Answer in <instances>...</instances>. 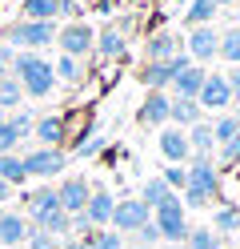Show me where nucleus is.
<instances>
[{
    "label": "nucleus",
    "instance_id": "f257e3e1",
    "mask_svg": "<svg viewBox=\"0 0 240 249\" xmlns=\"http://www.w3.org/2000/svg\"><path fill=\"white\" fill-rule=\"evenodd\" d=\"M12 76L20 81L24 97H36V101L56 89V72H52V65H48L40 53H16L12 56Z\"/></svg>",
    "mask_w": 240,
    "mask_h": 249
},
{
    "label": "nucleus",
    "instance_id": "f03ea898",
    "mask_svg": "<svg viewBox=\"0 0 240 249\" xmlns=\"http://www.w3.org/2000/svg\"><path fill=\"white\" fill-rule=\"evenodd\" d=\"M220 197V173L212 157H192L188 161V185H184V209H200Z\"/></svg>",
    "mask_w": 240,
    "mask_h": 249
},
{
    "label": "nucleus",
    "instance_id": "7ed1b4c3",
    "mask_svg": "<svg viewBox=\"0 0 240 249\" xmlns=\"http://www.w3.org/2000/svg\"><path fill=\"white\" fill-rule=\"evenodd\" d=\"M0 44H8L12 53H40V49H48V44H56V24H44V20H16V24H4Z\"/></svg>",
    "mask_w": 240,
    "mask_h": 249
},
{
    "label": "nucleus",
    "instance_id": "20e7f679",
    "mask_svg": "<svg viewBox=\"0 0 240 249\" xmlns=\"http://www.w3.org/2000/svg\"><path fill=\"white\" fill-rule=\"evenodd\" d=\"M152 225L160 229V241H184L188 237V209H184V201L180 193H172L164 205H156L152 209Z\"/></svg>",
    "mask_w": 240,
    "mask_h": 249
},
{
    "label": "nucleus",
    "instance_id": "39448f33",
    "mask_svg": "<svg viewBox=\"0 0 240 249\" xmlns=\"http://www.w3.org/2000/svg\"><path fill=\"white\" fill-rule=\"evenodd\" d=\"M56 44H60V53H64V56L84 60V56L92 53V44H96V28L84 24V20H68L64 28H56Z\"/></svg>",
    "mask_w": 240,
    "mask_h": 249
},
{
    "label": "nucleus",
    "instance_id": "423d86ee",
    "mask_svg": "<svg viewBox=\"0 0 240 249\" xmlns=\"http://www.w3.org/2000/svg\"><path fill=\"white\" fill-rule=\"evenodd\" d=\"M24 173L28 177H40V181H48V177H60L64 169H68V157H64V149H28L24 153Z\"/></svg>",
    "mask_w": 240,
    "mask_h": 249
},
{
    "label": "nucleus",
    "instance_id": "0eeeda50",
    "mask_svg": "<svg viewBox=\"0 0 240 249\" xmlns=\"http://www.w3.org/2000/svg\"><path fill=\"white\" fill-rule=\"evenodd\" d=\"M148 221H152V209L144 205L140 197H124V201L116 197V209H112L108 229H116L120 237H124V233H136L140 225H148Z\"/></svg>",
    "mask_w": 240,
    "mask_h": 249
},
{
    "label": "nucleus",
    "instance_id": "6e6552de",
    "mask_svg": "<svg viewBox=\"0 0 240 249\" xmlns=\"http://www.w3.org/2000/svg\"><path fill=\"white\" fill-rule=\"evenodd\" d=\"M184 53H188V60H192V65H208V60L220 53V33H216L212 24L192 28V33H188V40H184Z\"/></svg>",
    "mask_w": 240,
    "mask_h": 249
},
{
    "label": "nucleus",
    "instance_id": "1a4fd4ad",
    "mask_svg": "<svg viewBox=\"0 0 240 249\" xmlns=\"http://www.w3.org/2000/svg\"><path fill=\"white\" fill-rule=\"evenodd\" d=\"M32 137H36L40 149H60L64 141H68V117H60V113L36 117L32 121Z\"/></svg>",
    "mask_w": 240,
    "mask_h": 249
},
{
    "label": "nucleus",
    "instance_id": "9d476101",
    "mask_svg": "<svg viewBox=\"0 0 240 249\" xmlns=\"http://www.w3.org/2000/svg\"><path fill=\"white\" fill-rule=\"evenodd\" d=\"M196 105L208 108V113H228L232 92H228V81H224V72H208V76H204V89H200Z\"/></svg>",
    "mask_w": 240,
    "mask_h": 249
},
{
    "label": "nucleus",
    "instance_id": "9b49d317",
    "mask_svg": "<svg viewBox=\"0 0 240 249\" xmlns=\"http://www.w3.org/2000/svg\"><path fill=\"white\" fill-rule=\"evenodd\" d=\"M160 157H164L168 165H184V161H192V145H188V133L184 129H176V124H164L160 129Z\"/></svg>",
    "mask_w": 240,
    "mask_h": 249
},
{
    "label": "nucleus",
    "instance_id": "f8f14e48",
    "mask_svg": "<svg viewBox=\"0 0 240 249\" xmlns=\"http://www.w3.org/2000/svg\"><path fill=\"white\" fill-rule=\"evenodd\" d=\"M88 197H92V185H88L84 177H68V181L56 185V201H60V209L68 213V217H72V213H84Z\"/></svg>",
    "mask_w": 240,
    "mask_h": 249
},
{
    "label": "nucleus",
    "instance_id": "ddd939ff",
    "mask_svg": "<svg viewBox=\"0 0 240 249\" xmlns=\"http://www.w3.org/2000/svg\"><path fill=\"white\" fill-rule=\"evenodd\" d=\"M168 108H172L168 92H148L144 105H140V113H136V121L148 124V129H164V124H168Z\"/></svg>",
    "mask_w": 240,
    "mask_h": 249
},
{
    "label": "nucleus",
    "instance_id": "4468645a",
    "mask_svg": "<svg viewBox=\"0 0 240 249\" xmlns=\"http://www.w3.org/2000/svg\"><path fill=\"white\" fill-rule=\"evenodd\" d=\"M28 217L24 213H0V249H20L28 241Z\"/></svg>",
    "mask_w": 240,
    "mask_h": 249
},
{
    "label": "nucleus",
    "instance_id": "2eb2a0df",
    "mask_svg": "<svg viewBox=\"0 0 240 249\" xmlns=\"http://www.w3.org/2000/svg\"><path fill=\"white\" fill-rule=\"evenodd\" d=\"M204 76H208V69H204V65H188L184 72H176V81L168 85V97L196 101V97H200V89H204Z\"/></svg>",
    "mask_w": 240,
    "mask_h": 249
},
{
    "label": "nucleus",
    "instance_id": "dca6fc26",
    "mask_svg": "<svg viewBox=\"0 0 240 249\" xmlns=\"http://www.w3.org/2000/svg\"><path fill=\"white\" fill-rule=\"evenodd\" d=\"M144 53H148V60H172L176 53H184V40L172 33V28H156V33L144 40Z\"/></svg>",
    "mask_w": 240,
    "mask_h": 249
},
{
    "label": "nucleus",
    "instance_id": "f3484780",
    "mask_svg": "<svg viewBox=\"0 0 240 249\" xmlns=\"http://www.w3.org/2000/svg\"><path fill=\"white\" fill-rule=\"evenodd\" d=\"M112 209H116V197H112V189H92L88 205H84V217H88L92 229H108Z\"/></svg>",
    "mask_w": 240,
    "mask_h": 249
},
{
    "label": "nucleus",
    "instance_id": "a211bd4d",
    "mask_svg": "<svg viewBox=\"0 0 240 249\" xmlns=\"http://www.w3.org/2000/svg\"><path fill=\"white\" fill-rule=\"evenodd\" d=\"M92 53L100 56V65H104V60H124V56H128V40H124V36H120L112 24H104L100 33H96V44H92Z\"/></svg>",
    "mask_w": 240,
    "mask_h": 249
},
{
    "label": "nucleus",
    "instance_id": "6ab92c4d",
    "mask_svg": "<svg viewBox=\"0 0 240 249\" xmlns=\"http://www.w3.org/2000/svg\"><path fill=\"white\" fill-rule=\"evenodd\" d=\"M24 205H28V225L36 229L44 217H52L60 209V201H56V189H48V185H44V189H36V193L24 197Z\"/></svg>",
    "mask_w": 240,
    "mask_h": 249
},
{
    "label": "nucleus",
    "instance_id": "aec40b11",
    "mask_svg": "<svg viewBox=\"0 0 240 249\" xmlns=\"http://www.w3.org/2000/svg\"><path fill=\"white\" fill-rule=\"evenodd\" d=\"M216 12H220L216 0H188L184 4V24L188 28H204V24L216 20Z\"/></svg>",
    "mask_w": 240,
    "mask_h": 249
},
{
    "label": "nucleus",
    "instance_id": "412c9836",
    "mask_svg": "<svg viewBox=\"0 0 240 249\" xmlns=\"http://www.w3.org/2000/svg\"><path fill=\"white\" fill-rule=\"evenodd\" d=\"M188 133V145H192V157H212L216 153V141H212V124L208 121H196L192 129H184Z\"/></svg>",
    "mask_w": 240,
    "mask_h": 249
},
{
    "label": "nucleus",
    "instance_id": "4be33fe9",
    "mask_svg": "<svg viewBox=\"0 0 240 249\" xmlns=\"http://www.w3.org/2000/svg\"><path fill=\"white\" fill-rule=\"evenodd\" d=\"M196 121H200V105H196V101L172 97V108H168V124H176V129H192Z\"/></svg>",
    "mask_w": 240,
    "mask_h": 249
},
{
    "label": "nucleus",
    "instance_id": "5701e85b",
    "mask_svg": "<svg viewBox=\"0 0 240 249\" xmlns=\"http://www.w3.org/2000/svg\"><path fill=\"white\" fill-rule=\"evenodd\" d=\"M20 12H24V20L56 24V17H60V0H20Z\"/></svg>",
    "mask_w": 240,
    "mask_h": 249
},
{
    "label": "nucleus",
    "instance_id": "b1692460",
    "mask_svg": "<svg viewBox=\"0 0 240 249\" xmlns=\"http://www.w3.org/2000/svg\"><path fill=\"white\" fill-rule=\"evenodd\" d=\"M52 72H56V85H68V89H76L80 81H84V65H80L76 56H56V65H52Z\"/></svg>",
    "mask_w": 240,
    "mask_h": 249
},
{
    "label": "nucleus",
    "instance_id": "393cba45",
    "mask_svg": "<svg viewBox=\"0 0 240 249\" xmlns=\"http://www.w3.org/2000/svg\"><path fill=\"white\" fill-rule=\"evenodd\" d=\"M208 124H212V141H216V149H220V145H228L232 137L240 133V124H236V117H232V108H228V113H216Z\"/></svg>",
    "mask_w": 240,
    "mask_h": 249
},
{
    "label": "nucleus",
    "instance_id": "a878e982",
    "mask_svg": "<svg viewBox=\"0 0 240 249\" xmlns=\"http://www.w3.org/2000/svg\"><path fill=\"white\" fill-rule=\"evenodd\" d=\"M20 101H24V89H20V81L8 72V76H0V108L4 113H16L20 108Z\"/></svg>",
    "mask_w": 240,
    "mask_h": 249
},
{
    "label": "nucleus",
    "instance_id": "bb28decb",
    "mask_svg": "<svg viewBox=\"0 0 240 249\" xmlns=\"http://www.w3.org/2000/svg\"><path fill=\"white\" fill-rule=\"evenodd\" d=\"M184 245H188V249H224V237L212 233V225H196V229H188Z\"/></svg>",
    "mask_w": 240,
    "mask_h": 249
},
{
    "label": "nucleus",
    "instance_id": "cd10ccee",
    "mask_svg": "<svg viewBox=\"0 0 240 249\" xmlns=\"http://www.w3.org/2000/svg\"><path fill=\"white\" fill-rule=\"evenodd\" d=\"M168 197H172V189H168V185L160 181V177H148V181L140 185V201H144V205H148V209H156V205H164Z\"/></svg>",
    "mask_w": 240,
    "mask_h": 249
},
{
    "label": "nucleus",
    "instance_id": "c85d7f7f",
    "mask_svg": "<svg viewBox=\"0 0 240 249\" xmlns=\"http://www.w3.org/2000/svg\"><path fill=\"white\" fill-rule=\"evenodd\" d=\"M0 181H8L12 189L28 181V173H24V161L16 157V153H4V157H0Z\"/></svg>",
    "mask_w": 240,
    "mask_h": 249
},
{
    "label": "nucleus",
    "instance_id": "c756f323",
    "mask_svg": "<svg viewBox=\"0 0 240 249\" xmlns=\"http://www.w3.org/2000/svg\"><path fill=\"white\" fill-rule=\"evenodd\" d=\"M236 229H240V209H236V205H220V209L212 213V233L224 237V233H236Z\"/></svg>",
    "mask_w": 240,
    "mask_h": 249
},
{
    "label": "nucleus",
    "instance_id": "7c9ffc66",
    "mask_svg": "<svg viewBox=\"0 0 240 249\" xmlns=\"http://www.w3.org/2000/svg\"><path fill=\"white\" fill-rule=\"evenodd\" d=\"M84 241H88V249H124V237L116 229H92Z\"/></svg>",
    "mask_w": 240,
    "mask_h": 249
},
{
    "label": "nucleus",
    "instance_id": "2f4dec72",
    "mask_svg": "<svg viewBox=\"0 0 240 249\" xmlns=\"http://www.w3.org/2000/svg\"><path fill=\"white\" fill-rule=\"evenodd\" d=\"M228 65H240V28H228V33H220V53Z\"/></svg>",
    "mask_w": 240,
    "mask_h": 249
},
{
    "label": "nucleus",
    "instance_id": "473e14b6",
    "mask_svg": "<svg viewBox=\"0 0 240 249\" xmlns=\"http://www.w3.org/2000/svg\"><path fill=\"white\" fill-rule=\"evenodd\" d=\"M160 181H164L172 193H176V189L184 193V185H188V165H164V173H160Z\"/></svg>",
    "mask_w": 240,
    "mask_h": 249
},
{
    "label": "nucleus",
    "instance_id": "72a5a7b5",
    "mask_svg": "<svg viewBox=\"0 0 240 249\" xmlns=\"http://www.w3.org/2000/svg\"><path fill=\"white\" fill-rule=\"evenodd\" d=\"M8 129L20 137V141H28L32 137V113H24V108H16V113H8Z\"/></svg>",
    "mask_w": 240,
    "mask_h": 249
},
{
    "label": "nucleus",
    "instance_id": "f704fd0d",
    "mask_svg": "<svg viewBox=\"0 0 240 249\" xmlns=\"http://www.w3.org/2000/svg\"><path fill=\"white\" fill-rule=\"evenodd\" d=\"M216 161H220L224 169H232V165H240V133L232 137L228 145H220V149H216Z\"/></svg>",
    "mask_w": 240,
    "mask_h": 249
},
{
    "label": "nucleus",
    "instance_id": "c9c22d12",
    "mask_svg": "<svg viewBox=\"0 0 240 249\" xmlns=\"http://www.w3.org/2000/svg\"><path fill=\"white\" fill-rule=\"evenodd\" d=\"M96 153H104V137L100 133H88L84 141L72 149V157H96Z\"/></svg>",
    "mask_w": 240,
    "mask_h": 249
},
{
    "label": "nucleus",
    "instance_id": "e433bc0d",
    "mask_svg": "<svg viewBox=\"0 0 240 249\" xmlns=\"http://www.w3.org/2000/svg\"><path fill=\"white\" fill-rule=\"evenodd\" d=\"M24 249H60V241L48 237V233H40V229H32L28 241H24Z\"/></svg>",
    "mask_w": 240,
    "mask_h": 249
},
{
    "label": "nucleus",
    "instance_id": "4c0bfd02",
    "mask_svg": "<svg viewBox=\"0 0 240 249\" xmlns=\"http://www.w3.org/2000/svg\"><path fill=\"white\" fill-rule=\"evenodd\" d=\"M132 237H136V241H140V245H144V249H152V245H156V241H160V229H156V225H152V221H148V225H140V229H136V233H132Z\"/></svg>",
    "mask_w": 240,
    "mask_h": 249
},
{
    "label": "nucleus",
    "instance_id": "58836bf2",
    "mask_svg": "<svg viewBox=\"0 0 240 249\" xmlns=\"http://www.w3.org/2000/svg\"><path fill=\"white\" fill-rule=\"evenodd\" d=\"M16 145H20V137H16L8 129V121H4V124H0V157H4V153H16Z\"/></svg>",
    "mask_w": 240,
    "mask_h": 249
},
{
    "label": "nucleus",
    "instance_id": "ea45409f",
    "mask_svg": "<svg viewBox=\"0 0 240 249\" xmlns=\"http://www.w3.org/2000/svg\"><path fill=\"white\" fill-rule=\"evenodd\" d=\"M80 12H84V4H80V0H60V17H64V24H68V20H80Z\"/></svg>",
    "mask_w": 240,
    "mask_h": 249
},
{
    "label": "nucleus",
    "instance_id": "a19ab883",
    "mask_svg": "<svg viewBox=\"0 0 240 249\" xmlns=\"http://www.w3.org/2000/svg\"><path fill=\"white\" fill-rule=\"evenodd\" d=\"M224 81H228V92H232V105H240V65H232L224 72Z\"/></svg>",
    "mask_w": 240,
    "mask_h": 249
},
{
    "label": "nucleus",
    "instance_id": "79ce46f5",
    "mask_svg": "<svg viewBox=\"0 0 240 249\" xmlns=\"http://www.w3.org/2000/svg\"><path fill=\"white\" fill-rule=\"evenodd\" d=\"M112 28H116L120 36H128V33H132V28H136V12H124V17H120L116 24H112Z\"/></svg>",
    "mask_w": 240,
    "mask_h": 249
},
{
    "label": "nucleus",
    "instance_id": "37998d69",
    "mask_svg": "<svg viewBox=\"0 0 240 249\" xmlns=\"http://www.w3.org/2000/svg\"><path fill=\"white\" fill-rule=\"evenodd\" d=\"M12 56H16V53L8 49V44H0V76H8V72H12Z\"/></svg>",
    "mask_w": 240,
    "mask_h": 249
},
{
    "label": "nucleus",
    "instance_id": "c03bdc74",
    "mask_svg": "<svg viewBox=\"0 0 240 249\" xmlns=\"http://www.w3.org/2000/svg\"><path fill=\"white\" fill-rule=\"evenodd\" d=\"M8 197H12V185H8V181H0V209H4V201H8Z\"/></svg>",
    "mask_w": 240,
    "mask_h": 249
},
{
    "label": "nucleus",
    "instance_id": "a18cd8bd",
    "mask_svg": "<svg viewBox=\"0 0 240 249\" xmlns=\"http://www.w3.org/2000/svg\"><path fill=\"white\" fill-rule=\"evenodd\" d=\"M96 12H100V17H108V12H112V0H96Z\"/></svg>",
    "mask_w": 240,
    "mask_h": 249
},
{
    "label": "nucleus",
    "instance_id": "49530a36",
    "mask_svg": "<svg viewBox=\"0 0 240 249\" xmlns=\"http://www.w3.org/2000/svg\"><path fill=\"white\" fill-rule=\"evenodd\" d=\"M216 4H220V8H236L240 0H216Z\"/></svg>",
    "mask_w": 240,
    "mask_h": 249
},
{
    "label": "nucleus",
    "instance_id": "de8ad7c7",
    "mask_svg": "<svg viewBox=\"0 0 240 249\" xmlns=\"http://www.w3.org/2000/svg\"><path fill=\"white\" fill-rule=\"evenodd\" d=\"M232 117H236V124H240V105H236V108H232Z\"/></svg>",
    "mask_w": 240,
    "mask_h": 249
},
{
    "label": "nucleus",
    "instance_id": "09e8293b",
    "mask_svg": "<svg viewBox=\"0 0 240 249\" xmlns=\"http://www.w3.org/2000/svg\"><path fill=\"white\" fill-rule=\"evenodd\" d=\"M4 121H8V113H4V108H0V124H4Z\"/></svg>",
    "mask_w": 240,
    "mask_h": 249
},
{
    "label": "nucleus",
    "instance_id": "8fccbe9b",
    "mask_svg": "<svg viewBox=\"0 0 240 249\" xmlns=\"http://www.w3.org/2000/svg\"><path fill=\"white\" fill-rule=\"evenodd\" d=\"M236 28H240V4H236Z\"/></svg>",
    "mask_w": 240,
    "mask_h": 249
},
{
    "label": "nucleus",
    "instance_id": "3c124183",
    "mask_svg": "<svg viewBox=\"0 0 240 249\" xmlns=\"http://www.w3.org/2000/svg\"><path fill=\"white\" fill-rule=\"evenodd\" d=\"M168 4H188V0H168Z\"/></svg>",
    "mask_w": 240,
    "mask_h": 249
},
{
    "label": "nucleus",
    "instance_id": "603ef678",
    "mask_svg": "<svg viewBox=\"0 0 240 249\" xmlns=\"http://www.w3.org/2000/svg\"><path fill=\"white\" fill-rule=\"evenodd\" d=\"M136 249H144V245H136Z\"/></svg>",
    "mask_w": 240,
    "mask_h": 249
},
{
    "label": "nucleus",
    "instance_id": "864d4df0",
    "mask_svg": "<svg viewBox=\"0 0 240 249\" xmlns=\"http://www.w3.org/2000/svg\"><path fill=\"white\" fill-rule=\"evenodd\" d=\"M0 213H4V209H0Z\"/></svg>",
    "mask_w": 240,
    "mask_h": 249
},
{
    "label": "nucleus",
    "instance_id": "5fc2aeb1",
    "mask_svg": "<svg viewBox=\"0 0 240 249\" xmlns=\"http://www.w3.org/2000/svg\"><path fill=\"white\" fill-rule=\"evenodd\" d=\"M20 249H24V245H20Z\"/></svg>",
    "mask_w": 240,
    "mask_h": 249
}]
</instances>
